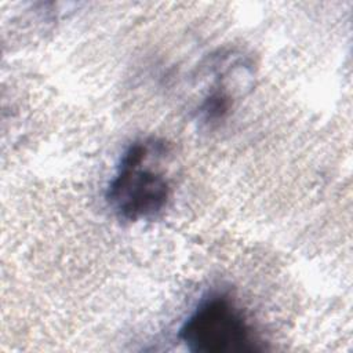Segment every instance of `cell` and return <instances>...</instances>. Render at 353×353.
Returning a JSON list of instances; mask_svg holds the SVG:
<instances>
[{"instance_id":"cell-2","label":"cell","mask_w":353,"mask_h":353,"mask_svg":"<svg viewBox=\"0 0 353 353\" xmlns=\"http://www.w3.org/2000/svg\"><path fill=\"white\" fill-rule=\"evenodd\" d=\"M194 353H243L261 350L243 309L225 292L203 298L188 316L178 334Z\"/></svg>"},{"instance_id":"cell-1","label":"cell","mask_w":353,"mask_h":353,"mask_svg":"<svg viewBox=\"0 0 353 353\" xmlns=\"http://www.w3.org/2000/svg\"><path fill=\"white\" fill-rule=\"evenodd\" d=\"M160 152L161 143L137 141L123 153L106 190V201L120 221H150L165 210L171 188L164 174L150 161Z\"/></svg>"}]
</instances>
